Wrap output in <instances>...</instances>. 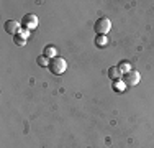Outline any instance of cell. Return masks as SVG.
Masks as SVG:
<instances>
[{
	"instance_id": "cell-1",
	"label": "cell",
	"mask_w": 154,
	"mask_h": 148,
	"mask_svg": "<svg viewBox=\"0 0 154 148\" xmlns=\"http://www.w3.org/2000/svg\"><path fill=\"white\" fill-rule=\"evenodd\" d=\"M48 69H49L53 74H56V76H61V74L66 72V69H67V63H66L64 58H53L49 59V66H48Z\"/></svg>"
},
{
	"instance_id": "cell-2",
	"label": "cell",
	"mask_w": 154,
	"mask_h": 148,
	"mask_svg": "<svg viewBox=\"0 0 154 148\" xmlns=\"http://www.w3.org/2000/svg\"><path fill=\"white\" fill-rule=\"evenodd\" d=\"M94 30L97 35H107V33L112 30V21L108 20L107 17H100L94 25Z\"/></svg>"
},
{
	"instance_id": "cell-3",
	"label": "cell",
	"mask_w": 154,
	"mask_h": 148,
	"mask_svg": "<svg viewBox=\"0 0 154 148\" xmlns=\"http://www.w3.org/2000/svg\"><path fill=\"white\" fill-rule=\"evenodd\" d=\"M139 81H141V74H139L136 69H131L130 72H126V74L122 76V82L125 84V86H128V87L136 86Z\"/></svg>"
},
{
	"instance_id": "cell-4",
	"label": "cell",
	"mask_w": 154,
	"mask_h": 148,
	"mask_svg": "<svg viewBox=\"0 0 154 148\" xmlns=\"http://www.w3.org/2000/svg\"><path fill=\"white\" fill-rule=\"evenodd\" d=\"M21 25H23V28L26 30H35L36 27H38V17H36L35 13H28L23 17V20H21Z\"/></svg>"
},
{
	"instance_id": "cell-5",
	"label": "cell",
	"mask_w": 154,
	"mask_h": 148,
	"mask_svg": "<svg viewBox=\"0 0 154 148\" xmlns=\"http://www.w3.org/2000/svg\"><path fill=\"white\" fill-rule=\"evenodd\" d=\"M28 36H30V30H26V28H21L20 31H18L17 35L13 36V43H15L17 46H25V44H26V40H28Z\"/></svg>"
},
{
	"instance_id": "cell-6",
	"label": "cell",
	"mask_w": 154,
	"mask_h": 148,
	"mask_svg": "<svg viewBox=\"0 0 154 148\" xmlns=\"http://www.w3.org/2000/svg\"><path fill=\"white\" fill-rule=\"evenodd\" d=\"M21 30L20 27V21H17V20H7L5 21V31L8 33V35H13L15 36L18 31Z\"/></svg>"
},
{
	"instance_id": "cell-7",
	"label": "cell",
	"mask_w": 154,
	"mask_h": 148,
	"mask_svg": "<svg viewBox=\"0 0 154 148\" xmlns=\"http://www.w3.org/2000/svg\"><path fill=\"white\" fill-rule=\"evenodd\" d=\"M122 76H123V74L120 72L118 66H112V68L108 69V77H110L112 81H118V79H122Z\"/></svg>"
},
{
	"instance_id": "cell-8",
	"label": "cell",
	"mask_w": 154,
	"mask_h": 148,
	"mask_svg": "<svg viewBox=\"0 0 154 148\" xmlns=\"http://www.w3.org/2000/svg\"><path fill=\"white\" fill-rule=\"evenodd\" d=\"M45 56L53 59V58H57V50L56 46H53V44H48V46L45 48Z\"/></svg>"
},
{
	"instance_id": "cell-9",
	"label": "cell",
	"mask_w": 154,
	"mask_h": 148,
	"mask_svg": "<svg viewBox=\"0 0 154 148\" xmlns=\"http://www.w3.org/2000/svg\"><path fill=\"white\" fill-rule=\"evenodd\" d=\"M95 44H97L98 48H103L108 44V38L107 35H97V38H95Z\"/></svg>"
},
{
	"instance_id": "cell-10",
	"label": "cell",
	"mask_w": 154,
	"mask_h": 148,
	"mask_svg": "<svg viewBox=\"0 0 154 148\" xmlns=\"http://www.w3.org/2000/svg\"><path fill=\"white\" fill-rule=\"evenodd\" d=\"M118 69H120V72H122V74H126V72H130L133 68H131V64L128 61H122L118 64Z\"/></svg>"
},
{
	"instance_id": "cell-11",
	"label": "cell",
	"mask_w": 154,
	"mask_h": 148,
	"mask_svg": "<svg viewBox=\"0 0 154 148\" xmlns=\"http://www.w3.org/2000/svg\"><path fill=\"white\" fill-rule=\"evenodd\" d=\"M38 64L43 66V68H48V66H49V58H46L45 54H43V56H39L38 58Z\"/></svg>"
}]
</instances>
